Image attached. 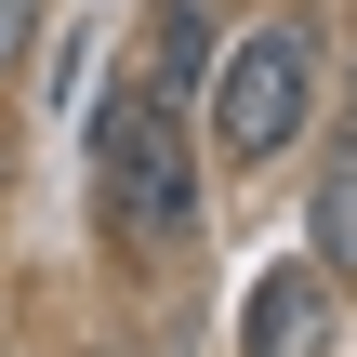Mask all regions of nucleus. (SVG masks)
Here are the masks:
<instances>
[{
	"instance_id": "obj_9",
	"label": "nucleus",
	"mask_w": 357,
	"mask_h": 357,
	"mask_svg": "<svg viewBox=\"0 0 357 357\" xmlns=\"http://www.w3.org/2000/svg\"><path fill=\"white\" fill-rule=\"evenodd\" d=\"M159 357H185V344H159Z\"/></svg>"
},
{
	"instance_id": "obj_5",
	"label": "nucleus",
	"mask_w": 357,
	"mask_h": 357,
	"mask_svg": "<svg viewBox=\"0 0 357 357\" xmlns=\"http://www.w3.org/2000/svg\"><path fill=\"white\" fill-rule=\"evenodd\" d=\"M305 252L357 278V119H331V146H318V185H305Z\"/></svg>"
},
{
	"instance_id": "obj_3",
	"label": "nucleus",
	"mask_w": 357,
	"mask_h": 357,
	"mask_svg": "<svg viewBox=\"0 0 357 357\" xmlns=\"http://www.w3.org/2000/svg\"><path fill=\"white\" fill-rule=\"evenodd\" d=\"M238 357H344V278L318 252H278L238 291Z\"/></svg>"
},
{
	"instance_id": "obj_6",
	"label": "nucleus",
	"mask_w": 357,
	"mask_h": 357,
	"mask_svg": "<svg viewBox=\"0 0 357 357\" xmlns=\"http://www.w3.org/2000/svg\"><path fill=\"white\" fill-rule=\"evenodd\" d=\"M40 26H53V0H0V93L26 79V53H40Z\"/></svg>"
},
{
	"instance_id": "obj_8",
	"label": "nucleus",
	"mask_w": 357,
	"mask_h": 357,
	"mask_svg": "<svg viewBox=\"0 0 357 357\" xmlns=\"http://www.w3.org/2000/svg\"><path fill=\"white\" fill-rule=\"evenodd\" d=\"M331 119H357V66H344V106H331Z\"/></svg>"
},
{
	"instance_id": "obj_7",
	"label": "nucleus",
	"mask_w": 357,
	"mask_h": 357,
	"mask_svg": "<svg viewBox=\"0 0 357 357\" xmlns=\"http://www.w3.org/2000/svg\"><path fill=\"white\" fill-rule=\"evenodd\" d=\"M0 185H13V93H0Z\"/></svg>"
},
{
	"instance_id": "obj_1",
	"label": "nucleus",
	"mask_w": 357,
	"mask_h": 357,
	"mask_svg": "<svg viewBox=\"0 0 357 357\" xmlns=\"http://www.w3.org/2000/svg\"><path fill=\"white\" fill-rule=\"evenodd\" d=\"M79 159H93V225L132 238V252H185L212 225V159H199V106L146 93L132 66H106L93 119H79Z\"/></svg>"
},
{
	"instance_id": "obj_4",
	"label": "nucleus",
	"mask_w": 357,
	"mask_h": 357,
	"mask_svg": "<svg viewBox=\"0 0 357 357\" xmlns=\"http://www.w3.org/2000/svg\"><path fill=\"white\" fill-rule=\"evenodd\" d=\"M132 79L172 93V106H199V93H212V0H146V53H132Z\"/></svg>"
},
{
	"instance_id": "obj_2",
	"label": "nucleus",
	"mask_w": 357,
	"mask_h": 357,
	"mask_svg": "<svg viewBox=\"0 0 357 357\" xmlns=\"http://www.w3.org/2000/svg\"><path fill=\"white\" fill-rule=\"evenodd\" d=\"M225 172H278L305 132H318V13H252L225 53H212V93H199Z\"/></svg>"
}]
</instances>
